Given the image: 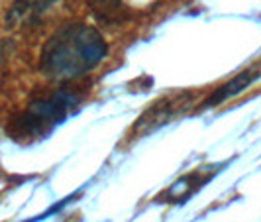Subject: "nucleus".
<instances>
[{
	"mask_svg": "<svg viewBox=\"0 0 261 222\" xmlns=\"http://www.w3.org/2000/svg\"><path fill=\"white\" fill-rule=\"evenodd\" d=\"M255 77H257L255 71H244V73H240L238 77H234L232 81H228L226 85H222L216 92H212L208 98L204 101V106L222 105V103H226L228 98H232V96H236V94H240L246 87H249V85L255 81Z\"/></svg>",
	"mask_w": 261,
	"mask_h": 222,
	"instance_id": "nucleus-4",
	"label": "nucleus"
},
{
	"mask_svg": "<svg viewBox=\"0 0 261 222\" xmlns=\"http://www.w3.org/2000/svg\"><path fill=\"white\" fill-rule=\"evenodd\" d=\"M108 45L96 28L71 22L53 32L41 47L39 69L49 79L69 81L94 67L106 57Z\"/></svg>",
	"mask_w": 261,
	"mask_h": 222,
	"instance_id": "nucleus-1",
	"label": "nucleus"
},
{
	"mask_svg": "<svg viewBox=\"0 0 261 222\" xmlns=\"http://www.w3.org/2000/svg\"><path fill=\"white\" fill-rule=\"evenodd\" d=\"M79 105H81V94L61 87L47 96L34 98L14 122L12 130L18 138L45 136L55 126H59Z\"/></svg>",
	"mask_w": 261,
	"mask_h": 222,
	"instance_id": "nucleus-2",
	"label": "nucleus"
},
{
	"mask_svg": "<svg viewBox=\"0 0 261 222\" xmlns=\"http://www.w3.org/2000/svg\"><path fill=\"white\" fill-rule=\"evenodd\" d=\"M59 0H18L8 12V22L16 26H30L39 22V18L53 8Z\"/></svg>",
	"mask_w": 261,
	"mask_h": 222,
	"instance_id": "nucleus-3",
	"label": "nucleus"
}]
</instances>
